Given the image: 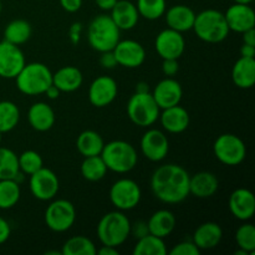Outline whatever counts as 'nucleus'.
Listing matches in <instances>:
<instances>
[{
    "instance_id": "obj_49",
    "label": "nucleus",
    "mask_w": 255,
    "mask_h": 255,
    "mask_svg": "<svg viewBox=\"0 0 255 255\" xmlns=\"http://www.w3.org/2000/svg\"><path fill=\"white\" fill-rule=\"evenodd\" d=\"M60 94H61V91H60L55 85H50V86L46 89V91H45V95H46L50 100L57 99V97L60 96Z\"/></svg>"
},
{
    "instance_id": "obj_17",
    "label": "nucleus",
    "mask_w": 255,
    "mask_h": 255,
    "mask_svg": "<svg viewBox=\"0 0 255 255\" xmlns=\"http://www.w3.org/2000/svg\"><path fill=\"white\" fill-rule=\"evenodd\" d=\"M231 31L244 32L255 26V12L249 4H237L228 7L224 14Z\"/></svg>"
},
{
    "instance_id": "obj_2",
    "label": "nucleus",
    "mask_w": 255,
    "mask_h": 255,
    "mask_svg": "<svg viewBox=\"0 0 255 255\" xmlns=\"http://www.w3.org/2000/svg\"><path fill=\"white\" fill-rule=\"evenodd\" d=\"M131 236V222L122 211L105 214L97 224V237L102 246L119 248Z\"/></svg>"
},
{
    "instance_id": "obj_16",
    "label": "nucleus",
    "mask_w": 255,
    "mask_h": 255,
    "mask_svg": "<svg viewBox=\"0 0 255 255\" xmlns=\"http://www.w3.org/2000/svg\"><path fill=\"white\" fill-rule=\"evenodd\" d=\"M112 51L117 65L127 69L139 67L146 60V50L136 40H120Z\"/></svg>"
},
{
    "instance_id": "obj_44",
    "label": "nucleus",
    "mask_w": 255,
    "mask_h": 255,
    "mask_svg": "<svg viewBox=\"0 0 255 255\" xmlns=\"http://www.w3.org/2000/svg\"><path fill=\"white\" fill-rule=\"evenodd\" d=\"M10 234H11L10 224L7 223L6 219L0 217V244H4L10 238Z\"/></svg>"
},
{
    "instance_id": "obj_41",
    "label": "nucleus",
    "mask_w": 255,
    "mask_h": 255,
    "mask_svg": "<svg viewBox=\"0 0 255 255\" xmlns=\"http://www.w3.org/2000/svg\"><path fill=\"white\" fill-rule=\"evenodd\" d=\"M179 70V64L177 59H163L162 62V71L166 76L172 77L178 72Z\"/></svg>"
},
{
    "instance_id": "obj_48",
    "label": "nucleus",
    "mask_w": 255,
    "mask_h": 255,
    "mask_svg": "<svg viewBox=\"0 0 255 255\" xmlns=\"http://www.w3.org/2000/svg\"><path fill=\"white\" fill-rule=\"evenodd\" d=\"M241 56L242 57H252V59H255V46H252V45H247V44L242 45Z\"/></svg>"
},
{
    "instance_id": "obj_21",
    "label": "nucleus",
    "mask_w": 255,
    "mask_h": 255,
    "mask_svg": "<svg viewBox=\"0 0 255 255\" xmlns=\"http://www.w3.org/2000/svg\"><path fill=\"white\" fill-rule=\"evenodd\" d=\"M111 19L120 30H131L139 20L138 10L133 2L128 0H117L110 14Z\"/></svg>"
},
{
    "instance_id": "obj_30",
    "label": "nucleus",
    "mask_w": 255,
    "mask_h": 255,
    "mask_svg": "<svg viewBox=\"0 0 255 255\" xmlns=\"http://www.w3.org/2000/svg\"><path fill=\"white\" fill-rule=\"evenodd\" d=\"M31 25L24 19H15L6 25L4 30L5 41L14 45H22L31 36Z\"/></svg>"
},
{
    "instance_id": "obj_43",
    "label": "nucleus",
    "mask_w": 255,
    "mask_h": 255,
    "mask_svg": "<svg viewBox=\"0 0 255 255\" xmlns=\"http://www.w3.org/2000/svg\"><path fill=\"white\" fill-rule=\"evenodd\" d=\"M60 5L67 12H76L81 9L82 0H60Z\"/></svg>"
},
{
    "instance_id": "obj_4",
    "label": "nucleus",
    "mask_w": 255,
    "mask_h": 255,
    "mask_svg": "<svg viewBox=\"0 0 255 255\" xmlns=\"http://www.w3.org/2000/svg\"><path fill=\"white\" fill-rule=\"evenodd\" d=\"M192 29L199 39L209 44L222 42L228 37L231 31L224 14L216 9H207L196 14Z\"/></svg>"
},
{
    "instance_id": "obj_38",
    "label": "nucleus",
    "mask_w": 255,
    "mask_h": 255,
    "mask_svg": "<svg viewBox=\"0 0 255 255\" xmlns=\"http://www.w3.org/2000/svg\"><path fill=\"white\" fill-rule=\"evenodd\" d=\"M236 242L239 249L246 251L249 255L255 252V227L251 223H244L237 229Z\"/></svg>"
},
{
    "instance_id": "obj_19",
    "label": "nucleus",
    "mask_w": 255,
    "mask_h": 255,
    "mask_svg": "<svg viewBox=\"0 0 255 255\" xmlns=\"http://www.w3.org/2000/svg\"><path fill=\"white\" fill-rule=\"evenodd\" d=\"M229 211L242 222L253 218L255 213V197L253 192L247 188H238L229 197Z\"/></svg>"
},
{
    "instance_id": "obj_6",
    "label": "nucleus",
    "mask_w": 255,
    "mask_h": 255,
    "mask_svg": "<svg viewBox=\"0 0 255 255\" xmlns=\"http://www.w3.org/2000/svg\"><path fill=\"white\" fill-rule=\"evenodd\" d=\"M15 80L17 90L21 94L36 96L45 94L47 87L52 85V72L45 64L30 62L24 65Z\"/></svg>"
},
{
    "instance_id": "obj_45",
    "label": "nucleus",
    "mask_w": 255,
    "mask_h": 255,
    "mask_svg": "<svg viewBox=\"0 0 255 255\" xmlns=\"http://www.w3.org/2000/svg\"><path fill=\"white\" fill-rule=\"evenodd\" d=\"M131 233H133L134 237H137V238H141V237L148 234V227H147L146 222L139 221L134 226L131 224Z\"/></svg>"
},
{
    "instance_id": "obj_34",
    "label": "nucleus",
    "mask_w": 255,
    "mask_h": 255,
    "mask_svg": "<svg viewBox=\"0 0 255 255\" xmlns=\"http://www.w3.org/2000/svg\"><path fill=\"white\" fill-rule=\"evenodd\" d=\"M62 255H95L96 247L91 239L84 236H76L67 239L61 249Z\"/></svg>"
},
{
    "instance_id": "obj_32",
    "label": "nucleus",
    "mask_w": 255,
    "mask_h": 255,
    "mask_svg": "<svg viewBox=\"0 0 255 255\" xmlns=\"http://www.w3.org/2000/svg\"><path fill=\"white\" fill-rule=\"evenodd\" d=\"M167 253L163 239L149 233L138 238L133 248L134 255H166Z\"/></svg>"
},
{
    "instance_id": "obj_24",
    "label": "nucleus",
    "mask_w": 255,
    "mask_h": 255,
    "mask_svg": "<svg viewBox=\"0 0 255 255\" xmlns=\"http://www.w3.org/2000/svg\"><path fill=\"white\" fill-rule=\"evenodd\" d=\"M219 188V181L211 172H198L189 177V194L197 198H211Z\"/></svg>"
},
{
    "instance_id": "obj_10",
    "label": "nucleus",
    "mask_w": 255,
    "mask_h": 255,
    "mask_svg": "<svg viewBox=\"0 0 255 255\" xmlns=\"http://www.w3.org/2000/svg\"><path fill=\"white\" fill-rule=\"evenodd\" d=\"M142 192L133 179L121 178L110 188V201L119 211H131L138 206Z\"/></svg>"
},
{
    "instance_id": "obj_14",
    "label": "nucleus",
    "mask_w": 255,
    "mask_h": 255,
    "mask_svg": "<svg viewBox=\"0 0 255 255\" xmlns=\"http://www.w3.org/2000/svg\"><path fill=\"white\" fill-rule=\"evenodd\" d=\"M139 146L143 156L152 162L163 161L169 151L168 138L161 129L156 128L144 132Z\"/></svg>"
},
{
    "instance_id": "obj_53",
    "label": "nucleus",
    "mask_w": 255,
    "mask_h": 255,
    "mask_svg": "<svg viewBox=\"0 0 255 255\" xmlns=\"http://www.w3.org/2000/svg\"><path fill=\"white\" fill-rule=\"evenodd\" d=\"M1 136H2V133L0 132V143H1Z\"/></svg>"
},
{
    "instance_id": "obj_25",
    "label": "nucleus",
    "mask_w": 255,
    "mask_h": 255,
    "mask_svg": "<svg viewBox=\"0 0 255 255\" xmlns=\"http://www.w3.org/2000/svg\"><path fill=\"white\" fill-rule=\"evenodd\" d=\"M166 22L169 29H173L176 31L184 32L192 30L196 19V12L193 9L187 5H174L166 10Z\"/></svg>"
},
{
    "instance_id": "obj_31",
    "label": "nucleus",
    "mask_w": 255,
    "mask_h": 255,
    "mask_svg": "<svg viewBox=\"0 0 255 255\" xmlns=\"http://www.w3.org/2000/svg\"><path fill=\"white\" fill-rule=\"evenodd\" d=\"M81 176L89 182H99L105 178L107 173V167L105 164L104 159L100 156L85 157L81 163Z\"/></svg>"
},
{
    "instance_id": "obj_28",
    "label": "nucleus",
    "mask_w": 255,
    "mask_h": 255,
    "mask_svg": "<svg viewBox=\"0 0 255 255\" xmlns=\"http://www.w3.org/2000/svg\"><path fill=\"white\" fill-rule=\"evenodd\" d=\"M84 77L75 66H64L52 74V85L61 92H74L81 87Z\"/></svg>"
},
{
    "instance_id": "obj_12",
    "label": "nucleus",
    "mask_w": 255,
    "mask_h": 255,
    "mask_svg": "<svg viewBox=\"0 0 255 255\" xmlns=\"http://www.w3.org/2000/svg\"><path fill=\"white\" fill-rule=\"evenodd\" d=\"M25 64L24 52L17 45L5 40L0 42V77L15 79Z\"/></svg>"
},
{
    "instance_id": "obj_46",
    "label": "nucleus",
    "mask_w": 255,
    "mask_h": 255,
    "mask_svg": "<svg viewBox=\"0 0 255 255\" xmlns=\"http://www.w3.org/2000/svg\"><path fill=\"white\" fill-rule=\"evenodd\" d=\"M95 2L104 11H111V9L115 6L117 0H95Z\"/></svg>"
},
{
    "instance_id": "obj_1",
    "label": "nucleus",
    "mask_w": 255,
    "mask_h": 255,
    "mask_svg": "<svg viewBox=\"0 0 255 255\" xmlns=\"http://www.w3.org/2000/svg\"><path fill=\"white\" fill-rule=\"evenodd\" d=\"M189 173L178 164L158 167L151 177V189L157 199L167 204H177L189 196Z\"/></svg>"
},
{
    "instance_id": "obj_52",
    "label": "nucleus",
    "mask_w": 255,
    "mask_h": 255,
    "mask_svg": "<svg viewBox=\"0 0 255 255\" xmlns=\"http://www.w3.org/2000/svg\"><path fill=\"white\" fill-rule=\"evenodd\" d=\"M252 1L253 0H234V2H237V4H251Z\"/></svg>"
},
{
    "instance_id": "obj_35",
    "label": "nucleus",
    "mask_w": 255,
    "mask_h": 255,
    "mask_svg": "<svg viewBox=\"0 0 255 255\" xmlns=\"http://www.w3.org/2000/svg\"><path fill=\"white\" fill-rule=\"evenodd\" d=\"M19 174V161L15 152L0 147V179H16Z\"/></svg>"
},
{
    "instance_id": "obj_27",
    "label": "nucleus",
    "mask_w": 255,
    "mask_h": 255,
    "mask_svg": "<svg viewBox=\"0 0 255 255\" xmlns=\"http://www.w3.org/2000/svg\"><path fill=\"white\" fill-rule=\"evenodd\" d=\"M232 80L239 89H252L255 84V59L242 57L232 69Z\"/></svg>"
},
{
    "instance_id": "obj_3",
    "label": "nucleus",
    "mask_w": 255,
    "mask_h": 255,
    "mask_svg": "<svg viewBox=\"0 0 255 255\" xmlns=\"http://www.w3.org/2000/svg\"><path fill=\"white\" fill-rule=\"evenodd\" d=\"M87 40L90 46L96 51H111L121 40V30L117 27L110 15H97L90 22Z\"/></svg>"
},
{
    "instance_id": "obj_37",
    "label": "nucleus",
    "mask_w": 255,
    "mask_h": 255,
    "mask_svg": "<svg viewBox=\"0 0 255 255\" xmlns=\"http://www.w3.org/2000/svg\"><path fill=\"white\" fill-rule=\"evenodd\" d=\"M139 16L147 20H157L163 16L167 10L166 0H137Z\"/></svg>"
},
{
    "instance_id": "obj_26",
    "label": "nucleus",
    "mask_w": 255,
    "mask_h": 255,
    "mask_svg": "<svg viewBox=\"0 0 255 255\" xmlns=\"http://www.w3.org/2000/svg\"><path fill=\"white\" fill-rule=\"evenodd\" d=\"M176 217L168 209H161L157 211L156 213L152 214L149 217L148 222H147V227H148V233L153 234V236L158 237V238L164 239L168 237L172 232L176 228Z\"/></svg>"
},
{
    "instance_id": "obj_15",
    "label": "nucleus",
    "mask_w": 255,
    "mask_h": 255,
    "mask_svg": "<svg viewBox=\"0 0 255 255\" xmlns=\"http://www.w3.org/2000/svg\"><path fill=\"white\" fill-rule=\"evenodd\" d=\"M117 92H119V86H117L116 80L102 75V76L96 77L90 85L89 101L92 106L102 109L115 101Z\"/></svg>"
},
{
    "instance_id": "obj_47",
    "label": "nucleus",
    "mask_w": 255,
    "mask_h": 255,
    "mask_svg": "<svg viewBox=\"0 0 255 255\" xmlns=\"http://www.w3.org/2000/svg\"><path fill=\"white\" fill-rule=\"evenodd\" d=\"M243 34V42L247 45H252L255 46V29H249L247 31L242 32Z\"/></svg>"
},
{
    "instance_id": "obj_8",
    "label": "nucleus",
    "mask_w": 255,
    "mask_h": 255,
    "mask_svg": "<svg viewBox=\"0 0 255 255\" xmlns=\"http://www.w3.org/2000/svg\"><path fill=\"white\" fill-rule=\"evenodd\" d=\"M213 151L221 163L232 167L239 166L247 156L246 143L233 133L221 134L214 142Z\"/></svg>"
},
{
    "instance_id": "obj_23",
    "label": "nucleus",
    "mask_w": 255,
    "mask_h": 255,
    "mask_svg": "<svg viewBox=\"0 0 255 255\" xmlns=\"http://www.w3.org/2000/svg\"><path fill=\"white\" fill-rule=\"evenodd\" d=\"M223 238V231L218 223L206 222L198 226L194 231L193 243L202 251H211L221 243Z\"/></svg>"
},
{
    "instance_id": "obj_54",
    "label": "nucleus",
    "mask_w": 255,
    "mask_h": 255,
    "mask_svg": "<svg viewBox=\"0 0 255 255\" xmlns=\"http://www.w3.org/2000/svg\"><path fill=\"white\" fill-rule=\"evenodd\" d=\"M0 14H1V1H0Z\"/></svg>"
},
{
    "instance_id": "obj_50",
    "label": "nucleus",
    "mask_w": 255,
    "mask_h": 255,
    "mask_svg": "<svg viewBox=\"0 0 255 255\" xmlns=\"http://www.w3.org/2000/svg\"><path fill=\"white\" fill-rule=\"evenodd\" d=\"M99 255H119V251H117V248H115V247H110V246H102V248L100 249L99 252Z\"/></svg>"
},
{
    "instance_id": "obj_5",
    "label": "nucleus",
    "mask_w": 255,
    "mask_h": 255,
    "mask_svg": "<svg viewBox=\"0 0 255 255\" xmlns=\"http://www.w3.org/2000/svg\"><path fill=\"white\" fill-rule=\"evenodd\" d=\"M100 156L104 159L107 169L116 173H128L136 167L138 154L131 143L121 139L111 141L102 148Z\"/></svg>"
},
{
    "instance_id": "obj_33",
    "label": "nucleus",
    "mask_w": 255,
    "mask_h": 255,
    "mask_svg": "<svg viewBox=\"0 0 255 255\" xmlns=\"http://www.w3.org/2000/svg\"><path fill=\"white\" fill-rule=\"evenodd\" d=\"M21 191L16 179H0V209H10L19 202Z\"/></svg>"
},
{
    "instance_id": "obj_7",
    "label": "nucleus",
    "mask_w": 255,
    "mask_h": 255,
    "mask_svg": "<svg viewBox=\"0 0 255 255\" xmlns=\"http://www.w3.org/2000/svg\"><path fill=\"white\" fill-rule=\"evenodd\" d=\"M159 111L161 109L151 92H134L127 102V115L129 120L139 127H149L156 124Z\"/></svg>"
},
{
    "instance_id": "obj_42",
    "label": "nucleus",
    "mask_w": 255,
    "mask_h": 255,
    "mask_svg": "<svg viewBox=\"0 0 255 255\" xmlns=\"http://www.w3.org/2000/svg\"><path fill=\"white\" fill-rule=\"evenodd\" d=\"M100 64L105 69H114L117 66L116 57H115L114 51H105L101 52V57H100Z\"/></svg>"
},
{
    "instance_id": "obj_13",
    "label": "nucleus",
    "mask_w": 255,
    "mask_h": 255,
    "mask_svg": "<svg viewBox=\"0 0 255 255\" xmlns=\"http://www.w3.org/2000/svg\"><path fill=\"white\" fill-rule=\"evenodd\" d=\"M154 47L162 59L178 60L186 50V40L182 32L167 27L156 36Z\"/></svg>"
},
{
    "instance_id": "obj_20",
    "label": "nucleus",
    "mask_w": 255,
    "mask_h": 255,
    "mask_svg": "<svg viewBox=\"0 0 255 255\" xmlns=\"http://www.w3.org/2000/svg\"><path fill=\"white\" fill-rule=\"evenodd\" d=\"M158 119L163 129L169 133H182L188 128L191 122L188 111L179 105L162 110Z\"/></svg>"
},
{
    "instance_id": "obj_22",
    "label": "nucleus",
    "mask_w": 255,
    "mask_h": 255,
    "mask_svg": "<svg viewBox=\"0 0 255 255\" xmlns=\"http://www.w3.org/2000/svg\"><path fill=\"white\" fill-rule=\"evenodd\" d=\"M27 120L35 131L46 132L52 128L56 121V116L52 107L46 102H35L27 112Z\"/></svg>"
},
{
    "instance_id": "obj_51",
    "label": "nucleus",
    "mask_w": 255,
    "mask_h": 255,
    "mask_svg": "<svg viewBox=\"0 0 255 255\" xmlns=\"http://www.w3.org/2000/svg\"><path fill=\"white\" fill-rule=\"evenodd\" d=\"M136 92H149L148 84H146V82H139L136 86Z\"/></svg>"
},
{
    "instance_id": "obj_9",
    "label": "nucleus",
    "mask_w": 255,
    "mask_h": 255,
    "mask_svg": "<svg viewBox=\"0 0 255 255\" xmlns=\"http://www.w3.org/2000/svg\"><path fill=\"white\" fill-rule=\"evenodd\" d=\"M76 221V209L67 199H56L45 211V223L55 233L67 232Z\"/></svg>"
},
{
    "instance_id": "obj_40",
    "label": "nucleus",
    "mask_w": 255,
    "mask_h": 255,
    "mask_svg": "<svg viewBox=\"0 0 255 255\" xmlns=\"http://www.w3.org/2000/svg\"><path fill=\"white\" fill-rule=\"evenodd\" d=\"M201 249L193 243V241H184L174 246L169 255H199Z\"/></svg>"
},
{
    "instance_id": "obj_11",
    "label": "nucleus",
    "mask_w": 255,
    "mask_h": 255,
    "mask_svg": "<svg viewBox=\"0 0 255 255\" xmlns=\"http://www.w3.org/2000/svg\"><path fill=\"white\" fill-rule=\"evenodd\" d=\"M29 187L35 198L46 202L55 198L60 189V182L54 171L41 167L39 171L30 174Z\"/></svg>"
},
{
    "instance_id": "obj_29",
    "label": "nucleus",
    "mask_w": 255,
    "mask_h": 255,
    "mask_svg": "<svg viewBox=\"0 0 255 255\" xmlns=\"http://www.w3.org/2000/svg\"><path fill=\"white\" fill-rule=\"evenodd\" d=\"M105 146L104 138L101 134L92 129H86L81 132L76 139V148L84 157L99 156L101 154Z\"/></svg>"
},
{
    "instance_id": "obj_36",
    "label": "nucleus",
    "mask_w": 255,
    "mask_h": 255,
    "mask_svg": "<svg viewBox=\"0 0 255 255\" xmlns=\"http://www.w3.org/2000/svg\"><path fill=\"white\" fill-rule=\"evenodd\" d=\"M20 121V110L14 102L0 101V132H10Z\"/></svg>"
},
{
    "instance_id": "obj_39",
    "label": "nucleus",
    "mask_w": 255,
    "mask_h": 255,
    "mask_svg": "<svg viewBox=\"0 0 255 255\" xmlns=\"http://www.w3.org/2000/svg\"><path fill=\"white\" fill-rule=\"evenodd\" d=\"M17 161H19L20 172L27 174V176L35 173L41 167H44L42 157L36 151H32V149H27V151L22 152L20 156H17Z\"/></svg>"
},
{
    "instance_id": "obj_18",
    "label": "nucleus",
    "mask_w": 255,
    "mask_h": 255,
    "mask_svg": "<svg viewBox=\"0 0 255 255\" xmlns=\"http://www.w3.org/2000/svg\"><path fill=\"white\" fill-rule=\"evenodd\" d=\"M152 96L159 109L164 110L179 105L183 96V90L177 80H174L173 77H167L156 85Z\"/></svg>"
}]
</instances>
